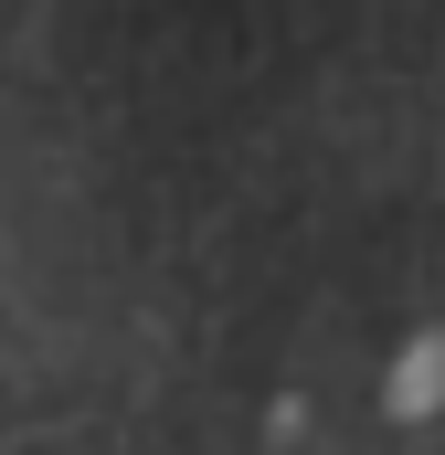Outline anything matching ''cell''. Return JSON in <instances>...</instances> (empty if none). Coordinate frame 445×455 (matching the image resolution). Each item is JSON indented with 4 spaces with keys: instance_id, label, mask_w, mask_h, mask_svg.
I'll list each match as a JSON object with an SVG mask.
<instances>
[{
    "instance_id": "obj_1",
    "label": "cell",
    "mask_w": 445,
    "mask_h": 455,
    "mask_svg": "<svg viewBox=\"0 0 445 455\" xmlns=\"http://www.w3.org/2000/svg\"><path fill=\"white\" fill-rule=\"evenodd\" d=\"M435 403H445V339H414L403 371H392V413L414 424V413H435Z\"/></svg>"
}]
</instances>
